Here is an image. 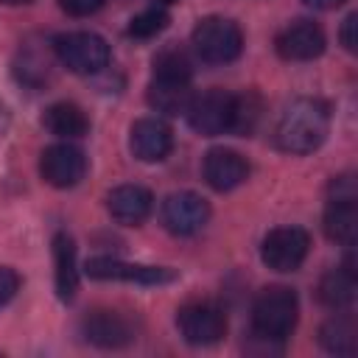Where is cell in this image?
<instances>
[{"instance_id": "7", "label": "cell", "mask_w": 358, "mask_h": 358, "mask_svg": "<svg viewBox=\"0 0 358 358\" xmlns=\"http://www.w3.org/2000/svg\"><path fill=\"white\" fill-rule=\"evenodd\" d=\"M185 117H187L190 129L204 134V137H218V134L229 131V123H232V92H224L218 87H213V90H207L201 95H193Z\"/></svg>"}, {"instance_id": "23", "label": "cell", "mask_w": 358, "mask_h": 358, "mask_svg": "<svg viewBox=\"0 0 358 358\" xmlns=\"http://www.w3.org/2000/svg\"><path fill=\"white\" fill-rule=\"evenodd\" d=\"M154 78H168V81H190L193 76V62L179 45H168L154 56Z\"/></svg>"}, {"instance_id": "8", "label": "cell", "mask_w": 358, "mask_h": 358, "mask_svg": "<svg viewBox=\"0 0 358 358\" xmlns=\"http://www.w3.org/2000/svg\"><path fill=\"white\" fill-rule=\"evenodd\" d=\"M39 173L50 187H76L87 173V157L73 143H53L39 154Z\"/></svg>"}, {"instance_id": "11", "label": "cell", "mask_w": 358, "mask_h": 358, "mask_svg": "<svg viewBox=\"0 0 358 358\" xmlns=\"http://www.w3.org/2000/svg\"><path fill=\"white\" fill-rule=\"evenodd\" d=\"M324 31L313 20H294L274 36V50L285 62H310L324 53Z\"/></svg>"}, {"instance_id": "6", "label": "cell", "mask_w": 358, "mask_h": 358, "mask_svg": "<svg viewBox=\"0 0 358 358\" xmlns=\"http://www.w3.org/2000/svg\"><path fill=\"white\" fill-rule=\"evenodd\" d=\"M176 327L187 344L210 347L227 336V313L215 302L196 299L176 310Z\"/></svg>"}, {"instance_id": "4", "label": "cell", "mask_w": 358, "mask_h": 358, "mask_svg": "<svg viewBox=\"0 0 358 358\" xmlns=\"http://www.w3.org/2000/svg\"><path fill=\"white\" fill-rule=\"evenodd\" d=\"M53 53L70 73H78V76L101 73L109 67V59H112L106 39L92 31H67L53 36Z\"/></svg>"}, {"instance_id": "10", "label": "cell", "mask_w": 358, "mask_h": 358, "mask_svg": "<svg viewBox=\"0 0 358 358\" xmlns=\"http://www.w3.org/2000/svg\"><path fill=\"white\" fill-rule=\"evenodd\" d=\"M210 221V204L193 190H179L165 196L162 201V224L171 235L176 238H190L196 235L204 224Z\"/></svg>"}, {"instance_id": "26", "label": "cell", "mask_w": 358, "mask_h": 358, "mask_svg": "<svg viewBox=\"0 0 358 358\" xmlns=\"http://www.w3.org/2000/svg\"><path fill=\"white\" fill-rule=\"evenodd\" d=\"M106 0H59V8L70 17H90L95 14Z\"/></svg>"}, {"instance_id": "16", "label": "cell", "mask_w": 358, "mask_h": 358, "mask_svg": "<svg viewBox=\"0 0 358 358\" xmlns=\"http://www.w3.org/2000/svg\"><path fill=\"white\" fill-rule=\"evenodd\" d=\"M324 235L333 243L341 246H352L355 243V232H358V207H355V196H330L327 207H324V218H322Z\"/></svg>"}, {"instance_id": "14", "label": "cell", "mask_w": 358, "mask_h": 358, "mask_svg": "<svg viewBox=\"0 0 358 358\" xmlns=\"http://www.w3.org/2000/svg\"><path fill=\"white\" fill-rule=\"evenodd\" d=\"M201 171H204V182L218 193H229L249 179L246 157L232 148H210L204 154Z\"/></svg>"}, {"instance_id": "3", "label": "cell", "mask_w": 358, "mask_h": 358, "mask_svg": "<svg viewBox=\"0 0 358 358\" xmlns=\"http://www.w3.org/2000/svg\"><path fill=\"white\" fill-rule=\"evenodd\" d=\"M193 50L201 62L207 64H229L241 56L243 50V31L235 20L229 17H204L196 22L193 34H190Z\"/></svg>"}, {"instance_id": "13", "label": "cell", "mask_w": 358, "mask_h": 358, "mask_svg": "<svg viewBox=\"0 0 358 358\" xmlns=\"http://www.w3.org/2000/svg\"><path fill=\"white\" fill-rule=\"evenodd\" d=\"M173 148V131L159 117H140L129 129V151L140 162H162Z\"/></svg>"}, {"instance_id": "27", "label": "cell", "mask_w": 358, "mask_h": 358, "mask_svg": "<svg viewBox=\"0 0 358 358\" xmlns=\"http://www.w3.org/2000/svg\"><path fill=\"white\" fill-rule=\"evenodd\" d=\"M355 28H358V14L352 11V14H347V17H344L341 31H338V39H341V45H344L350 53H355V50H358V36H355Z\"/></svg>"}, {"instance_id": "19", "label": "cell", "mask_w": 358, "mask_h": 358, "mask_svg": "<svg viewBox=\"0 0 358 358\" xmlns=\"http://www.w3.org/2000/svg\"><path fill=\"white\" fill-rule=\"evenodd\" d=\"M316 296H319V302L324 308H333V310L350 308L352 299H355V271H352V263L347 260L344 266H336V268L324 271L322 280H319Z\"/></svg>"}, {"instance_id": "21", "label": "cell", "mask_w": 358, "mask_h": 358, "mask_svg": "<svg viewBox=\"0 0 358 358\" xmlns=\"http://www.w3.org/2000/svg\"><path fill=\"white\" fill-rule=\"evenodd\" d=\"M319 344L330 355H352L355 352V322L347 313L330 316L319 327Z\"/></svg>"}, {"instance_id": "30", "label": "cell", "mask_w": 358, "mask_h": 358, "mask_svg": "<svg viewBox=\"0 0 358 358\" xmlns=\"http://www.w3.org/2000/svg\"><path fill=\"white\" fill-rule=\"evenodd\" d=\"M171 3H176V0H157V6H171Z\"/></svg>"}, {"instance_id": "29", "label": "cell", "mask_w": 358, "mask_h": 358, "mask_svg": "<svg viewBox=\"0 0 358 358\" xmlns=\"http://www.w3.org/2000/svg\"><path fill=\"white\" fill-rule=\"evenodd\" d=\"M0 3H6V6H22V3H31V0H0Z\"/></svg>"}, {"instance_id": "12", "label": "cell", "mask_w": 358, "mask_h": 358, "mask_svg": "<svg viewBox=\"0 0 358 358\" xmlns=\"http://www.w3.org/2000/svg\"><path fill=\"white\" fill-rule=\"evenodd\" d=\"M81 336L95 347L117 350V347H126L134 341V327L123 313L109 310V308H98L81 319Z\"/></svg>"}, {"instance_id": "1", "label": "cell", "mask_w": 358, "mask_h": 358, "mask_svg": "<svg viewBox=\"0 0 358 358\" xmlns=\"http://www.w3.org/2000/svg\"><path fill=\"white\" fill-rule=\"evenodd\" d=\"M327 131H330V103L322 98L302 95L282 109L274 126V145L282 154L305 157L313 154L327 140Z\"/></svg>"}, {"instance_id": "17", "label": "cell", "mask_w": 358, "mask_h": 358, "mask_svg": "<svg viewBox=\"0 0 358 358\" xmlns=\"http://www.w3.org/2000/svg\"><path fill=\"white\" fill-rule=\"evenodd\" d=\"M53 277H56V296L62 302H70L78 291V252H76V241L67 232H56L53 235Z\"/></svg>"}, {"instance_id": "24", "label": "cell", "mask_w": 358, "mask_h": 358, "mask_svg": "<svg viewBox=\"0 0 358 358\" xmlns=\"http://www.w3.org/2000/svg\"><path fill=\"white\" fill-rule=\"evenodd\" d=\"M168 22H171V14L165 11V6H151V8L140 11L137 17H131L126 34L131 39H151V36L162 34L168 28Z\"/></svg>"}, {"instance_id": "5", "label": "cell", "mask_w": 358, "mask_h": 358, "mask_svg": "<svg viewBox=\"0 0 358 358\" xmlns=\"http://www.w3.org/2000/svg\"><path fill=\"white\" fill-rule=\"evenodd\" d=\"M308 249H310L308 229H302V227H274L271 232H266V238L260 243V260L271 271L291 274L305 263Z\"/></svg>"}, {"instance_id": "2", "label": "cell", "mask_w": 358, "mask_h": 358, "mask_svg": "<svg viewBox=\"0 0 358 358\" xmlns=\"http://www.w3.org/2000/svg\"><path fill=\"white\" fill-rule=\"evenodd\" d=\"M299 319L296 291L288 285H268L252 302V336L266 344L285 341Z\"/></svg>"}, {"instance_id": "18", "label": "cell", "mask_w": 358, "mask_h": 358, "mask_svg": "<svg viewBox=\"0 0 358 358\" xmlns=\"http://www.w3.org/2000/svg\"><path fill=\"white\" fill-rule=\"evenodd\" d=\"M42 126H45L50 134L62 137V140H78V137H84V134L90 131V117H87V112H84L78 103H73V101H59V103H50V106L45 109Z\"/></svg>"}, {"instance_id": "25", "label": "cell", "mask_w": 358, "mask_h": 358, "mask_svg": "<svg viewBox=\"0 0 358 358\" xmlns=\"http://www.w3.org/2000/svg\"><path fill=\"white\" fill-rule=\"evenodd\" d=\"M20 291V274L11 266H0V308H6Z\"/></svg>"}, {"instance_id": "9", "label": "cell", "mask_w": 358, "mask_h": 358, "mask_svg": "<svg viewBox=\"0 0 358 358\" xmlns=\"http://www.w3.org/2000/svg\"><path fill=\"white\" fill-rule=\"evenodd\" d=\"M84 271L92 280H117V282H140V285H168L179 277L168 266L126 263V260H115V257H92V260H87Z\"/></svg>"}, {"instance_id": "20", "label": "cell", "mask_w": 358, "mask_h": 358, "mask_svg": "<svg viewBox=\"0 0 358 358\" xmlns=\"http://www.w3.org/2000/svg\"><path fill=\"white\" fill-rule=\"evenodd\" d=\"M148 106L159 115H185L187 106H190V98H193V90H190V81H168V78H151L148 84Z\"/></svg>"}, {"instance_id": "28", "label": "cell", "mask_w": 358, "mask_h": 358, "mask_svg": "<svg viewBox=\"0 0 358 358\" xmlns=\"http://www.w3.org/2000/svg\"><path fill=\"white\" fill-rule=\"evenodd\" d=\"M308 8H316V11H330V8H338L344 6L347 0H302Z\"/></svg>"}, {"instance_id": "15", "label": "cell", "mask_w": 358, "mask_h": 358, "mask_svg": "<svg viewBox=\"0 0 358 358\" xmlns=\"http://www.w3.org/2000/svg\"><path fill=\"white\" fill-rule=\"evenodd\" d=\"M106 210L117 224L140 227L154 210V196L143 185H117L106 196Z\"/></svg>"}, {"instance_id": "22", "label": "cell", "mask_w": 358, "mask_h": 358, "mask_svg": "<svg viewBox=\"0 0 358 358\" xmlns=\"http://www.w3.org/2000/svg\"><path fill=\"white\" fill-rule=\"evenodd\" d=\"M263 120V101L257 92L246 90V92H238L232 95V123H229V134H238V137H249L257 123Z\"/></svg>"}]
</instances>
